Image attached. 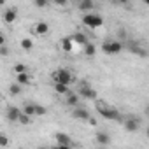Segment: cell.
Instances as JSON below:
<instances>
[{"mask_svg":"<svg viewBox=\"0 0 149 149\" xmlns=\"http://www.w3.org/2000/svg\"><path fill=\"white\" fill-rule=\"evenodd\" d=\"M51 79H53V83H63V84H68V86L76 83V76H74L70 70H67V68L54 70L51 74Z\"/></svg>","mask_w":149,"mask_h":149,"instance_id":"3","label":"cell"},{"mask_svg":"<svg viewBox=\"0 0 149 149\" xmlns=\"http://www.w3.org/2000/svg\"><path fill=\"white\" fill-rule=\"evenodd\" d=\"M111 142H112V139H111V135L107 132H97L95 133V144H98V146H109Z\"/></svg>","mask_w":149,"mask_h":149,"instance_id":"13","label":"cell"},{"mask_svg":"<svg viewBox=\"0 0 149 149\" xmlns=\"http://www.w3.org/2000/svg\"><path fill=\"white\" fill-rule=\"evenodd\" d=\"M125 47H126V51H130V53L135 54V56H140V58H147V56H149L147 49L142 47V46H140L139 42H135V40H125Z\"/></svg>","mask_w":149,"mask_h":149,"instance_id":"5","label":"cell"},{"mask_svg":"<svg viewBox=\"0 0 149 149\" xmlns=\"http://www.w3.org/2000/svg\"><path fill=\"white\" fill-rule=\"evenodd\" d=\"M146 135H147V139H149V126L146 128Z\"/></svg>","mask_w":149,"mask_h":149,"instance_id":"32","label":"cell"},{"mask_svg":"<svg viewBox=\"0 0 149 149\" xmlns=\"http://www.w3.org/2000/svg\"><path fill=\"white\" fill-rule=\"evenodd\" d=\"M46 112H47V109H46L44 105L35 104V116H46Z\"/></svg>","mask_w":149,"mask_h":149,"instance_id":"27","label":"cell"},{"mask_svg":"<svg viewBox=\"0 0 149 149\" xmlns=\"http://www.w3.org/2000/svg\"><path fill=\"white\" fill-rule=\"evenodd\" d=\"M74 39H72V35H65L61 40H60V46H61V51H65V53H70V51H74Z\"/></svg>","mask_w":149,"mask_h":149,"instance_id":"14","label":"cell"},{"mask_svg":"<svg viewBox=\"0 0 149 149\" xmlns=\"http://www.w3.org/2000/svg\"><path fill=\"white\" fill-rule=\"evenodd\" d=\"M14 79L23 84V86H28L32 83V76H30V72H21V74H14Z\"/></svg>","mask_w":149,"mask_h":149,"instance_id":"17","label":"cell"},{"mask_svg":"<svg viewBox=\"0 0 149 149\" xmlns=\"http://www.w3.org/2000/svg\"><path fill=\"white\" fill-rule=\"evenodd\" d=\"M114 2H116V4H121V6H126L130 0H114Z\"/></svg>","mask_w":149,"mask_h":149,"instance_id":"31","label":"cell"},{"mask_svg":"<svg viewBox=\"0 0 149 149\" xmlns=\"http://www.w3.org/2000/svg\"><path fill=\"white\" fill-rule=\"evenodd\" d=\"M81 98H83V97H81L79 93H74V91H72V93H68V95L65 97V104H67L68 107H77L79 102H81Z\"/></svg>","mask_w":149,"mask_h":149,"instance_id":"15","label":"cell"},{"mask_svg":"<svg viewBox=\"0 0 149 149\" xmlns=\"http://www.w3.org/2000/svg\"><path fill=\"white\" fill-rule=\"evenodd\" d=\"M147 118H149V107H147Z\"/></svg>","mask_w":149,"mask_h":149,"instance_id":"34","label":"cell"},{"mask_svg":"<svg viewBox=\"0 0 149 149\" xmlns=\"http://www.w3.org/2000/svg\"><path fill=\"white\" fill-rule=\"evenodd\" d=\"M97 111H98V114H100L102 118H105V119H109V121L123 123V119H125V116H123L116 107H112V105H109V104H105V102H102V100L97 102Z\"/></svg>","mask_w":149,"mask_h":149,"instance_id":"1","label":"cell"},{"mask_svg":"<svg viewBox=\"0 0 149 149\" xmlns=\"http://www.w3.org/2000/svg\"><path fill=\"white\" fill-rule=\"evenodd\" d=\"M77 93H79L83 98H86V100H97V97H98V93H97L91 86H81Z\"/></svg>","mask_w":149,"mask_h":149,"instance_id":"11","label":"cell"},{"mask_svg":"<svg viewBox=\"0 0 149 149\" xmlns=\"http://www.w3.org/2000/svg\"><path fill=\"white\" fill-rule=\"evenodd\" d=\"M123 126H125L126 132H137L140 128V118H137V116H126L123 119Z\"/></svg>","mask_w":149,"mask_h":149,"instance_id":"8","label":"cell"},{"mask_svg":"<svg viewBox=\"0 0 149 149\" xmlns=\"http://www.w3.org/2000/svg\"><path fill=\"white\" fill-rule=\"evenodd\" d=\"M9 144V140H7V137L4 135V133H0V147H6Z\"/></svg>","mask_w":149,"mask_h":149,"instance_id":"28","label":"cell"},{"mask_svg":"<svg viewBox=\"0 0 149 149\" xmlns=\"http://www.w3.org/2000/svg\"><path fill=\"white\" fill-rule=\"evenodd\" d=\"M32 32H33L35 35H39V37H44V35L49 33V25H47L46 21H37V23L33 25Z\"/></svg>","mask_w":149,"mask_h":149,"instance_id":"10","label":"cell"},{"mask_svg":"<svg viewBox=\"0 0 149 149\" xmlns=\"http://www.w3.org/2000/svg\"><path fill=\"white\" fill-rule=\"evenodd\" d=\"M21 112H23V109L11 105V107H7V111H6V118H7L11 123H18V119H19Z\"/></svg>","mask_w":149,"mask_h":149,"instance_id":"9","label":"cell"},{"mask_svg":"<svg viewBox=\"0 0 149 149\" xmlns=\"http://www.w3.org/2000/svg\"><path fill=\"white\" fill-rule=\"evenodd\" d=\"M83 51H84V54H86L88 58H93V56L97 54V46H95L93 42H88V44L83 46Z\"/></svg>","mask_w":149,"mask_h":149,"instance_id":"21","label":"cell"},{"mask_svg":"<svg viewBox=\"0 0 149 149\" xmlns=\"http://www.w3.org/2000/svg\"><path fill=\"white\" fill-rule=\"evenodd\" d=\"M32 118H33V116H30V114H26V112H21V116H19L18 123H19V125H23V126H28V125H32V123H33V121H32Z\"/></svg>","mask_w":149,"mask_h":149,"instance_id":"23","label":"cell"},{"mask_svg":"<svg viewBox=\"0 0 149 149\" xmlns=\"http://www.w3.org/2000/svg\"><path fill=\"white\" fill-rule=\"evenodd\" d=\"M0 53H2V56H7L9 54V47L6 44H0Z\"/></svg>","mask_w":149,"mask_h":149,"instance_id":"30","label":"cell"},{"mask_svg":"<svg viewBox=\"0 0 149 149\" xmlns=\"http://www.w3.org/2000/svg\"><path fill=\"white\" fill-rule=\"evenodd\" d=\"M123 49H125V42H123V40H116V39H107V40H104L102 46H100V51H102L104 54H107V56H116V54H119Z\"/></svg>","mask_w":149,"mask_h":149,"instance_id":"2","label":"cell"},{"mask_svg":"<svg viewBox=\"0 0 149 149\" xmlns=\"http://www.w3.org/2000/svg\"><path fill=\"white\" fill-rule=\"evenodd\" d=\"M13 72H14V74H21V72H28V68H26L25 63H16V65L13 67Z\"/></svg>","mask_w":149,"mask_h":149,"instance_id":"25","label":"cell"},{"mask_svg":"<svg viewBox=\"0 0 149 149\" xmlns=\"http://www.w3.org/2000/svg\"><path fill=\"white\" fill-rule=\"evenodd\" d=\"M142 2H144V4H146L147 7H149V0H142Z\"/></svg>","mask_w":149,"mask_h":149,"instance_id":"33","label":"cell"},{"mask_svg":"<svg viewBox=\"0 0 149 149\" xmlns=\"http://www.w3.org/2000/svg\"><path fill=\"white\" fill-rule=\"evenodd\" d=\"M77 9L81 13H91L95 9V2H93V0H79V2H77Z\"/></svg>","mask_w":149,"mask_h":149,"instance_id":"16","label":"cell"},{"mask_svg":"<svg viewBox=\"0 0 149 149\" xmlns=\"http://www.w3.org/2000/svg\"><path fill=\"white\" fill-rule=\"evenodd\" d=\"M4 21L7 23V25H13L16 19H18V9L16 7H7L6 11H4Z\"/></svg>","mask_w":149,"mask_h":149,"instance_id":"12","label":"cell"},{"mask_svg":"<svg viewBox=\"0 0 149 149\" xmlns=\"http://www.w3.org/2000/svg\"><path fill=\"white\" fill-rule=\"evenodd\" d=\"M53 137H54V142H56V146H58V147H61V149H67V147L76 146V144L72 142L70 135H67L65 132H56Z\"/></svg>","mask_w":149,"mask_h":149,"instance_id":"6","label":"cell"},{"mask_svg":"<svg viewBox=\"0 0 149 149\" xmlns=\"http://www.w3.org/2000/svg\"><path fill=\"white\" fill-rule=\"evenodd\" d=\"M33 6L37 9H46L49 6V0H33Z\"/></svg>","mask_w":149,"mask_h":149,"instance_id":"26","label":"cell"},{"mask_svg":"<svg viewBox=\"0 0 149 149\" xmlns=\"http://www.w3.org/2000/svg\"><path fill=\"white\" fill-rule=\"evenodd\" d=\"M19 46H21V49H23V51L30 53V51L33 49V40H32L30 37H23V39L19 40Z\"/></svg>","mask_w":149,"mask_h":149,"instance_id":"20","label":"cell"},{"mask_svg":"<svg viewBox=\"0 0 149 149\" xmlns=\"http://www.w3.org/2000/svg\"><path fill=\"white\" fill-rule=\"evenodd\" d=\"M21 90H23V84H19L18 81H14L11 86H9V93L13 95V97H16V95H19L21 93Z\"/></svg>","mask_w":149,"mask_h":149,"instance_id":"22","label":"cell"},{"mask_svg":"<svg viewBox=\"0 0 149 149\" xmlns=\"http://www.w3.org/2000/svg\"><path fill=\"white\" fill-rule=\"evenodd\" d=\"M53 88H54V91L58 95H63V97H67L68 93H72L70 86L68 84H63V83H53Z\"/></svg>","mask_w":149,"mask_h":149,"instance_id":"18","label":"cell"},{"mask_svg":"<svg viewBox=\"0 0 149 149\" xmlns=\"http://www.w3.org/2000/svg\"><path fill=\"white\" fill-rule=\"evenodd\" d=\"M72 118L74 119H79V121H90L91 119V114H90V111L86 109V107H81V105H77V107H72Z\"/></svg>","mask_w":149,"mask_h":149,"instance_id":"7","label":"cell"},{"mask_svg":"<svg viewBox=\"0 0 149 149\" xmlns=\"http://www.w3.org/2000/svg\"><path fill=\"white\" fill-rule=\"evenodd\" d=\"M72 39H74V42L79 44L81 47H83L84 44H88V42H90L88 35H86V33H83V32H76V33H72Z\"/></svg>","mask_w":149,"mask_h":149,"instance_id":"19","label":"cell"},{"mask_svg":"<svg viewBox=\"0 0 149 149\" xmlns=\"http://www.w3.org/2000/svg\"><path fill=\"white\" fill-rule=\"evenodd\" d=\"M68 2H70V0H53V4L54 6H60V7H65Z\"/></svg>","mask_w":149,"mask_h":149,"instance_id":"29","label":"cell"},{"mask_svg":"<svg viewBox=\"0 0 149 149\" xmlns=\"http://www.w3.org/2000/svg\"><path fill=\"white\" fill-rule=\"evenodd\" d=\"M83 25L84 26H88V28H100L102 25H104V18L100 16V14H97V13H83Z\"/></svg>","mask_w":149,"mask_h":149,"instance_id":"4","label":"cell"},{"mask_svg":"<svg viewBox=\"0 0 149 149\" xmlns=\"http://www.w3.org/2000/svg\"><path fill=\"white\" fill-rule=\"evenodd\" d=\"M23 112H26V114H30V116H35V104L26 102V104L23 105Z\"/></svg>","mask_w":149,"mask_h":149,"instance_id":"24","label":"cell"}]
</instances>
